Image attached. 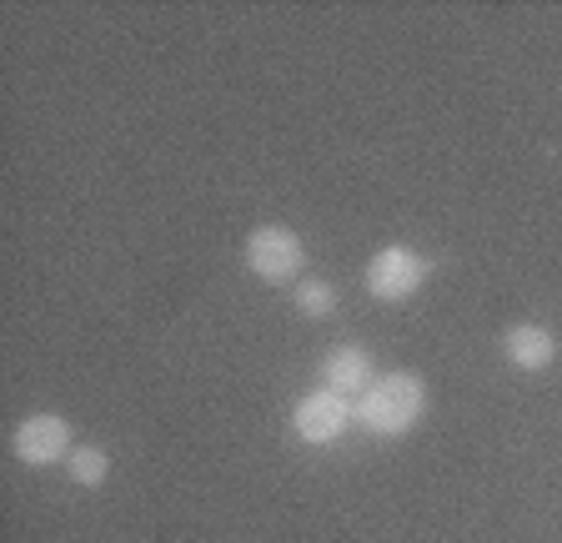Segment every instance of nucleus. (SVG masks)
I'll list each match as a JSON object with an SVG mask.
<instances>
[{
    "instance_id": "423d86ee",
    "label": "nucleus",
    "mask_w": 562,
    "mask_h": 543,
    "mask_svg": "<svg viewBox=\"0 0 562 543\" xmlns=\"http://www.w3.org/2000/svg\"><path fill=\"white\" fill-rule=\"evenodd\" d=\"M503 357L517 373H548L558 363V337L542 322H517V328L503 332Z\"/></svg>"
},
{
    "instance_id": "20e7f679",
    "label": "nucleus",
    "mask_w": 562,
    "mask_h": 543,
    "mask_svg": "<svg viewBox=\"0 0 562 543\" xmlns=\"http://www.w3.org/2000/svg\"><path fill=\"white\" fill-rule=\"evenodd\" d=\"M351 418H357V408H351L341 392L312 388L306 398H296V408H292V433L302 437V443H312V448H327V443H337V437L347 433Z\"/></svg>"
},
{
    "instance_id": "0eeeda50",
    "label": "nucleus",
    "mask_w": 562,
    "mask_h": 543,
    "mask_svg": "<svg viewBox=\"0 0 562 543\" xmlns=\"http://www.w3.org/2000/svg\"><path fill=\"white\" fill-rule=\"evenodd\" d=\"M372 378H376V373H372V353H367V347L341 343V347H331V353L322 357V388L341 392V398L367 392V383H372Z\"/></svg>"
},
{
    "instance_id": "6e6552de",
    "label": "nucleus",
    "mask_w": 562,
    "mask_h": 543,
    "mask_svg": "<svg viewBox=\"0 0 562 543\" xmlns=\"http://www.w3.org/2000/svg\"><path fill=\"white\" fill-rule=\"evenodd\" d=\"M66 473H70V484L101 488L105 473H111V453H105V448H76V453L66 458Z\"/></svg>"
},
{
    "instance_id": "39448f33",
    "label": "nucleus",
    "mask_w": 562,
    "mask_h": 543,
    "mask_svg": "<svg viewBox=\"0 0 562 543\" xmlns=\"http://www.w3.org/2000/svg\"><path fill=\"white\" fill-rule=\"evenodd\" d=\"M70 423L60 413H31L15 423L11 433V458L25 468H46V463H66L70 458Z\"/></svg>"
},
{
    "instance_id": "1a4fd4ad",
    "label": "nucleus",
    "mask_w": 562,
    "mask_h": 543,
    "mask_svg": "<svg viewBox=\"0 0 562 543\" xmlns=\"http://www.w3.org/2000/svg\"><path fill=\"white\" fill-rule=\"evenodd\" d=\"M296 312H302V318H331V312H337V287L322 282V277L296 282Z\"/></svg>"
},
{
    "instance_id": "f03ea898",
    "label": "nucleus",
    "mask_w": 562,
    "mask_h": 543,
    "mask_svg": "<svg viewBox=\"0 0 562 543\" xmlns=\"http://www.w3.org/2000/svg\"><path fill=\"white\" fill-rule=\"evenodd\" d=\"M246 272L261 277L271 287H286L302 277L306 267V242L292 232V226H257V232L246 236Z\"/></svg>"
},
{
    "instance_id": "f257e3e1",
    "label": "nucleus",
    "mask_w": 562,
    "mask_h": 543,
    "mask_svg": "<svg viewBox=\"0 0 562 543\" xmlns=\"http://www.w3.org/2000/svg\"><path fill=\"white\" fill-rule=\"evenodd\" d=\"M427 413V383L417 373H382L357 398V423L372 437H407Z\"/></svg>"
},
{
    "instance_id": "7ed1b4c3",
    "label": "nucleus",
    "mask_w": 562,
    "mask_h": 543,
    "mask_svg": "<svg viewBox=\"0 0 562 543\" xmlns=\"http://www.w3.org/2000/svg\"><path fill=\"white\" fill-rule=\"evenodd\" d=\"M362 282L376 302H407V297H417L422 282H427V257L412 247H382L367 262Z\"/></svg>"
}]
</instances>
